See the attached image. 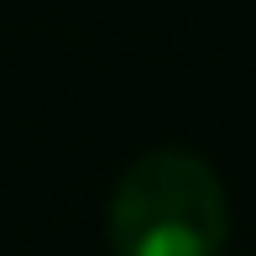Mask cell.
Segmentation results:
<instances>
[{"instance_id": "6da1fadb", "label": "cell", "mask_w": 256, "mask_h": 256, "mask_svg": "<svg viewBox=\"0 0 256 256\" xmlns=\"http://www.w3.org/2000/svg\"><path fill=\"white\" fill-rule=\"evenodd\" d=\"M225 230V183L188 146L142 152L110 194L115 256H220Z\"/></svg>"}]
</instances>
